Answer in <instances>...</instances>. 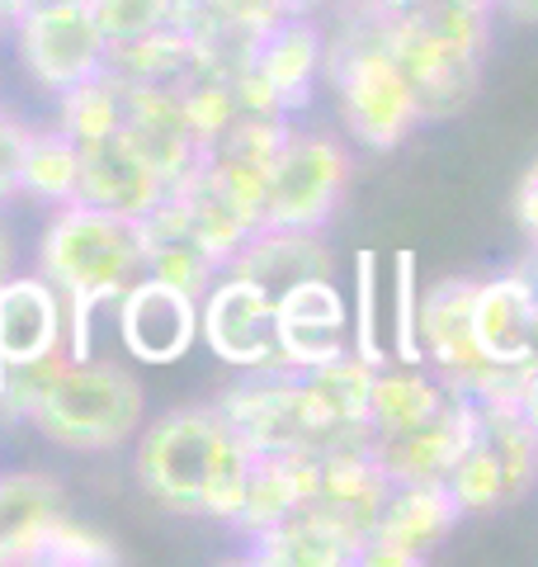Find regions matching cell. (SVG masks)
<instances>
[{
    "label": "cell",
    "mask_w": 538,
    "mask_h": 567,
    "mask_svg": "<svg viewBox=\"0 0 538 567\" xmlns=\"http://www.w3.org/2000/svg\"><path fill=\"white\" fill-rule=\"evenodd\" d=\"M250 464H256V454L231 431L218 402L170 406V412L142 425L133 440L137 487L170 516L231 525L241 511Z\"/></svg>",
    "instance_id": "1"
},
{
    "label": "cell",
    "mask_w": 538,
    "mask_h": 567,
    "mask_svg": "<svg viewBox=\"0 0 538 567\" xmlns=\"http://www.w3.org/2000/svg\"><path fill=\"white\" fill-rule=\"evenodd\" d=\"M392 14L369 0H340L335 29H327V76L340 133L354 147L392 152L421 128V100L387 43Z\"/></svg>",
    "instance_id": "2"
},
{
    "label": "cell",
    "mask_w": 538,
    "mask_h": 567,
    "mask_svg": "<svg viewBox=\"0 0 538 567\" xmlns=\"http://www.w3.org/2000/svg\"><path fill=\"white\" fill-rule=\"evenodd\" d=\"M33 270L58 284L66 303L110 312L114 298L147 275L142 223L85 199L48 208L39 237H33Z\"/></svg>",
    "instance_id": "3"
},
{
    "label": "cell",
    "mask_w": 538,
    "mask_h": 567,
    "mask_svg": "<svg viewBox=\"0 0 538 567\" xmlns=\"http://www.w3.org/2000/svg\"><path fill=\"white\" fill-rule=\"evenodd\" d=\"M496 14L463 6V0H421L411 14L387 24L392 58L411 76V91L421 100V118L439 123L468 110L482 85V58L492 43Z\"/></svg>",
    "instance_id": "4"
},
{
    "label": "cell",
    "mask_w": 538,
    "mask_h": 567,
    "mask_svg": "<svg viewBox=\"0 0 538 567\" xmlns=\"http://www.w3.org/2000/svg\"><path fill=\"white\" fill-rule=\"evenodd\" d=\"M29 425L48 445L71 454H110L133 445L147 425V388L123 360L66 354L33 402Z\"/></svg>",
    "instance_id": "5"
},
{
    "label": "cell",
    "mask_w": 538,
    "mask_h": 567,
    "mask_svg": "<svg viewBox=\"0 0 538 567\" xmlns=\"http://www.w3.org/2000/svg\"><path fill=\"white\" fill-rule=\"evenodd\" d=\"M538 483V435L519 416L510 383L477 398V421L444 487L463 516H487L519 502Z\"/></svg>",
    "instance_id": "6"
},
{
    "label": "cell",
    "mask_w": 538,
    "mask_h": 567,
    "mask_svg": "<svg viewBox=\"0 0 538 567\" xmlns=\"http://www.w3.org/2000/svg\"><path fill=\"white\" fill-rule=\"evenodd\" d=\"M10 43L24 76L52 100L104 76L114 48L90 0H33L10 24Z\"/></svg>",
    "instance_id": "7"
},
{
    "label": "cell",
    "mask_w": 538,
    "mask_h": 567,
    "mask_svg": "<svg viewBox=\"0 0 538 567\" xmlns=\"http://www.w3.org/2000/svg\"><path fill=\"white\" fill-rule=\"evenodd\" d=\"M218 412L250 445V454H321L331 445H345L317 416L308 388H302V374L283 364L237 374V383L218 393ZM350 440H364V435H350Z\"/></svg>",
    "instance_id": "8"
},
{
    "label": "cell",
    "mask_w": 538,
    "mask_h": 567,
    "mask_svg": "<svg viewBox=\"0 0 538 567\" xmlns=\"http://www.w3.org/2000/svg\"><path fill=\"white\" fill-rule=\"evenodd\" d=\"M350 185V147L340 133L283 128L275 156H269V189H265V223L275 227H312L327 233Z\"/></svg>",
    "instance_id": "9"
},
{
    "label": "cell",
    "mask_w": 538,
    "mask_h": 567,
    "mask_svg": "<svg viewBox=\"0 0 538 567\" xmlns=\"http://www.w3.org/2000/svg\"><path fill=\"white\" fill-rule=\"evenodd\" d=\"M199 346L231 374L279 364V312L275 293L237 270H223L199 293Z\"/></svg>",
    "instance_id": "10"
},
{
    "label": "cell",
    "mask_w": 538,
    "mask_h": 567,
    "mask_svg": "<svg viewBox=\"0 0 538 567\" xmlns=\"http://www.w3.org/2000/svg\"><path fill=\"white\" fill-rule=\"evenodd\" d=\"M473 284L477 279H439L421 289V317H416V336H421V364H430L435 374L458 388L468 398L496 393L506 388L510 374L496 369L477 346L473 331Z\"/></svg>",
    "instance_id": "11"
},
{
    "label": "cell",
    "mask_w": 538,
    "mask_h": 567,
    "mask_svg": "<svg viewBox=\"0 0 538 567\" xmlns=\"http://www.w3.org/2000/svg\"><path fill=\"white\" fill-rule=\"evenodd\" d=\"M110 331L123 360L152 369L179 364L199 346V293H185L156 275H142L110 303Z\"/></svg>",
    "instance_id": "12"
},
{
    "label": "cell",
    "mask_w": 538,
    "mask_h": 567,
    "mask_svg": "<svg viewBox=\"0 0 538 567\" xmlns=\"http://www.w3.org/2000/svg\"><path fill=\"white\" fill-rule=\"evenodd\" d=\"M463 511L454 506L444 483H392L387 506L373 535L359 548V563L369 567H416L454 535Z\"/></svg>",
    "instance_id": "13"
},
{
    "label": "cell",
    "mask_w": 538,
    "mask_h": 567,
    "mask_svg": "<svg viewBox=\"0 0 538 567\" xmlns=\"http://www.w3.org/2000/svg\"><path fill=\"white\" fill-rule=\"evenodd\" d=\"M279 312V364L308 374L317 364L340 360L345 350H354V317L350 303L340 293L335 275L302 279L293 289H283L275 298Z\"/></svg>",
    "instance_id": "14"
},
{
    "label": "cell",
    "mask_w": 538,
    "mask_h": 567,
    "mask_svg": "<svg viewBox=\"0 0 538 567\" xmlns=\"http://www.w3.org/2000/svg\"><path fill=\"white\" fill-rule=\"evenodd\" d=\"M71 354V303L43 270L0 279V364H39Z\"/></svg>",
    "instance_id": "15"
},
{
    "label": "cell",
    "mask_w": 538,
    "mask_h": 567,
    "mask_svg": "<svg viewBox=\"0 0 538 567\" xmlns=\"http://www.w3.org/2000/svg\"><path fill=\"white\" fill-rule=\"evenodd\" d=\"M473 331L482 354L506 374L538 360V284L525 265L473 284Z\"/></svg>",
    "instance_id": "16"
},
{
    "label": "cell",
    "mask_w": 538,
    "mask_h": 567,
    "mask_svg": "<svg viewBox=\"0 0 538 567\" xmlns=\"http://www.w3.org/2000/svg\"><path fill=\"white\" fill-rule=\"evenodd\" d=\"M473 421H477V398L454 393L416 431L379 435V440L369 435V450L387 473V483H444L448 468L458 464L463 445H468Z\"/></svg>",
    "instance_id": "17"
},
{
    "label": "cell",
    "mask_w": 538,
    "mask_h": 567,
    "mask_svg": "<svg viewBox=\"0 0 538 567\" xmlns=\"http://www.w3.org/2000/svg\"><path fill=\"white\" fill-rule=\"evenodd\" d=\"M166 194H170L166 181L142 156V147L128 137L123 123L95 142H81V199L85 204L123 213V218H147Z\"/></svg>",
    "instance_id": "18"
},
{
    "label": "cell",
    "mask_w": 538,
    "mask_h": 567,
    "mask_svg": "<svg viewBox=\"0 0 538 567\" xmlns=\"http://www.w3.org/2000/svg\"><path fill=\"white\" fill-rule=\"evenodd\" d=\"M250 71L289 118H298L312 104V91L327 76V29L317 14H283L275 29H265L256 43Z\"/></svg>",
    "instance_id": "19"
},
{
    "label": "cell",
    "mask_w": 538,
    "mask_h": 567,
    "mask_svg": "<svg viewBox=\"0 0 538 567\" xmlns=\"http://www.w3.org/2000/svg\"><path fill=\"white\" fill-rule=\"evenodd\" d=\"M71 516L66 487L43 468L0 473V563H43L48 535Z\"/></svg>",
    "instance_id": "20"
},
{
    "label": "cell",
    "mask_w": 538,
    "mask_h": 567,
    "mask_svg": "<svg viewBox=\"0 0 538 567\" xmlns=\"http://www.w3.org/2000/svg\"><path fill=\"white\" fill-rule=\"evenodd\" d=\"M227 270H237L246 279H256L260 289L269 293H283L302 279H317V275H335V256L327 246V233H312V227H275V223H260L237 251H231Z\"/></svg>",
    "instance_id": "21"
},
{
    "label": "cell",
    "mask_w": 538,
    "mask_h": 567,
    "mask_svg": "<svg viewBox=\"0 0 538 567\" xmlns=\"http://www.w3.org/2000/svg\"><path fill=\"white\" fill-rule=\"evenodd\" d=\"M250 563H279V567H350L359 563V544L340 520H331L317 506H298L293 516L269 525L265 535L246 544Z\"/></svg>",
    "instance_id": "22"
},
{
    "label": "cell",
    "mask_w": 538,
    "mask_h": 567,
    "mask_svg": "<svg viewBox=\"0 0 538 567\" xmlns=\"http://www.w3.org/2000/svg\"><path fill=\"white\" fill-rule=\"evenodd\" d=\"M458 388H448L430 364H406V360H387L379 364L369 388V435H402L416 431L439 406L454 398Z\"/></svg>",
    "instance_id": "23"
},
{
    "label": "cell",
    "mask_w": 538,
    "mask_h": 567,
    "mask_svg": "<svg viewBox=\"0 0 538 567\" xmlns=\"http://www.w3.org/2000/svg\"><path fill=\"white\" fill-rule=\"evenodd\" d=\"M379 364H369L364 354L345 350L331 364H317L302 374V388L317 406V416L327 421V431L350 440V435H369V388Z\"/></svg>",
    "instance_id": "24"
},
{
    "label": "cell",
    "mask_w": 538,
    "mask_h": 567,
    "mask_svg": "<svg viewBox=\"0 0 538 567\" xmlns=\"http://www.w3.org/2000/svg\"><path fill=\"white\" fill-rule=\"evenodd\" d=\"M76 199H81V147L58 128V123H52V128H33L29 152H24L20 204L62 208V204H76Z\"/></svg>",
    "instance_id": "25"
},
{
    "label": "cell",
    "mask_w": 538,
    "mask_h": 567,
    "mask_svg": "<svg viewBox=\"0 0 538 567\" xmlns=\"http://www.w3.org/2000/svg\"><path fill=\"white\" fill-rule=\"evenodd\" d=\"M379 289H383V256L379 251H359L354 256L350 317H354V354H364L369 364H387L392 360V346H387L383 317H379Z\"/></svg>",
    "instance_id": "26"
},
{
    "label": "cell",
    "mask_w": 538,
    "mask_h": 567,
    "mask_svg": "<svg viewBox=\"0 0 538 567\" xmlns=\"http://www.w3.org/2000/svg\"><path fill=\"white\" fill-rule=\"evenodd\" d=\"M416 317H421V260L411 251L392 256V360L421 364V336H416Z\"/></svg>",
    "instance_id": "27"
},
{
    "label": "cell",
    "mask_w": 538,
    "mask_h": 567,
    "mask_svg": "<svg viewBox=\"0 0 538 567\" xmlns=\"http://www.w3.org/2000/svg\"><path fill=\"white\" fill-rule=\"evenodd\" d=\"M90 6H95L110 43H133V39H147V33L175 24L179 0H90Z\"/></svg>",
    "instance_id": "28"
},
{
    "label": "cell",
    "mask_w": 538,
    "mask_h": 567,
    "mask_svg": "<svg viewBox=\"0 0 538 567\" xmlns=\"http://www.w3.org/2000/svg\"><path fill=\"white\" fill-rule=\"evenodd\" d=\"M118 548L100 535V529L81 525L76 516H62L58 529L48 535L43 548V563H71V567H90V563H114Z\"/></svg>",
    "instance_id": "29"
},
{
    "label": "cell",
    "mask_w": 538,
    "mask_h": 567,
    "mask_svg": "<svg viewBox=\"0 0 538 567\" xmlns=\"http://www.w3.org/2000/svg\"><path fill=\"white\" fill-rule=\"evenodd\" d=\"M39 123L20 118L14 110L0 104V208L6 204H20V181H24V152H29V137Z\"/></svg>",
    "instance_id": "30"
},
{
    "label": "cell",
    "mask_w": 538,
    "mask_h": 567,
    "mask_svg": "<svg viewBox=\"0 0 538 567\" xmlns=\"http://www.w3.org/2000/svg\"><path fill=\"white\" fill-rule=\"evenodd\" d=\"M185 6L208 14V20L237 24L246 33H265V29H275L283 14H289V0H185Z\"/></svg>",
    "instance_id": "31"
},
{
    "label": "cell",
    "mask_w": 538,
    "mask_h": 567,
    "mask_svg": "<svg viewBox=\"0 0 538 567\" xmlns=\"http://www.w3.org/2000/svg\"><path fill=\"white\" fill-rule=\"evenodd\" d=\"M510 398H515V406H519V416L529 421V431L538 435V360L510 374Z\"/></svg>",
    "instance_id": "32"
},
{
    "label": "cell",
    "mask_w": 538,
    "mask_h": 567,
    "mask_svg": "<svg viewBox=\"0 0 538 567\" xmlns=\"http://www.w3.org/2000/svg\"><path fill=\"white\" fill-rule=\"evenodd\" d=\"M515 213H519V227H525L529 246H538V162L529 166V175L519 181V194H515Z\"/></svg>",
    "instance_id": "33"
},
{
    "label": "cell",
    "mask_w": 538,
    "mask_h": 567,
    "mask_svg": "<svg viewBox=\"0 0 538 567\" xmlns=\"http://www.w3.org/2000/svg\"><path fill=\"white\" fill-rule=\"evenodd\" d=\"M500 14L519 24H538V0H500Z\"/></svg>",
    "instance_id": "34"
},
{
    "label": "cell",
    "mask_w": 538,
    "mask_h": 567,
    "mask_svg": "<svg viewBox=\"0 0 538 567\" xmlns=\"http://www.w3.org/2000/svg\"><path fill=\"white\" fill-rule=\"evenodd\" d=\"M369 6H379L383 14H392V20H397V14H411L421 6V0H369Z\"/></svg>",
    "instance_id": "35"
},
{
    "label": "cell",
    "mask_w": 538,
    "mask_h": 567,
    "mask_svg": "<svg viewBox=\"0 0 538 567\" xmlns=\"http://www.w3.org/2000/svg\"><path fill=\"white\" fill-rule=\"evenodd\" d=\"M327 6H335V0H289V14H321Z\"/></svg>",
    "instance_id": "36"
},
{
    "label": "cell",
    "mask_w": 538,
    "mask_h": 567,
    "mask_svg": "<svg viewBox=\"0 0 538 567\" xmlns=\"http://www.w3.org/2000/svg\"><path fill=\"white\" fill-rule=\"evenodd\" d=\"M519 265H525V270L534 275V284H538V246H529V256H525V260H519Z\"/></svg>",
    "instance_id": "37"
},
{
    "label": "cell",
    "mask_w": 538,
    "mask_h": 567,
    "mask_svg": "<svg viewBox=\"0 0 538 567\" xmlns=\"http://www.w3.org/2000/svg\"><path fill=\"white\" fill-rule=\"evenodd\" d=\"M463 6H477V10H487V14H500V0H463Z\"/></svg>",
    "instance_id": "38"
},
{
    "label": "cell",
    "mask_w": 538,
    "mask_h": 567,
    "mask_svg": "<svg viewBox=\"0 0 538 567\" xmlns=\"http://www.w3.org/2000/svg\"><path fill=\"white\" fill-rule=\"evenodd\" d=\"M0 33H6V24H0Z\"/></svg>",
    "instance_id": "39"
}]
</instances>
